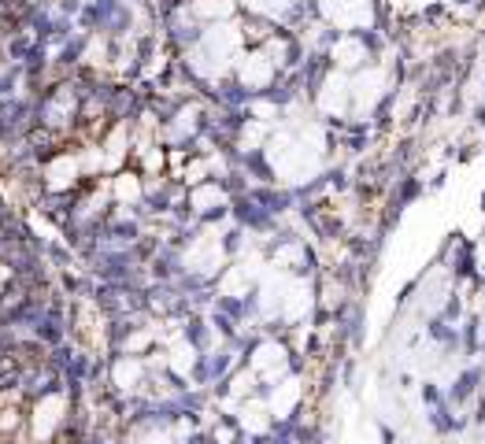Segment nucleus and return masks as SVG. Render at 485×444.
Masks as SVG:
<instances>
[{"label":"nucleus","mask_w":485,"mask_h":444,"mask_svg":"<svg viewBox=\"0 0 485 444\" xmlns=\"http://www.w3.org/2000/svg\"><path fill=\"white\" fill-rule=\"evenodd\" d=\"M0 444H86L67 382L45 356H0Z\"/></svg>","instance_id":"1"},{"label":"nucleus","mask_w":485,"mask_h":444,"mask_svg":"<svg viewBox=\"0 0 485 444\" xmlns=\"http://www.w3.org/2000/svg\"><path fill=\"white\" fill-rule=\"evenodd\" d=\"M26 270H30V252H26V237L15 226V218L4 204H0V304L15 300L26 285Z\"/></svg>","instance_id":"2"},{"label":"nucleus","mask_w":485,"mask_h":444,"mask_svg":"<svg viewBox=\"0 0 485 444\" xmlns=\"http://www.w3.org/2000/svg\"><path fill=\"white\" fill-rule=\"evenodd\" d=\"M15 11H19V0H0V37L11 30V22H15Z\"/></svg>","instance_id":"3"}]
</instances>
